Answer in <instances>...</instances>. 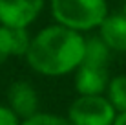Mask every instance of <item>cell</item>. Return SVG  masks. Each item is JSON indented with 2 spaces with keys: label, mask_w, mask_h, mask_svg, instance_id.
<instances>
[{
  "label": "cell",
  "mask_w": 126,
  "mask_h": 125,
  "mask_svg": "<svg viewBox=\"0 0 126 125\" xmlns=\"http://www.w3.org/2000/svg\"><path fill=\"white\" fill-rule=\"evenodd\" d=\"M84 35L60 24H47L31 35L24 59L42 77L71 75L84 59Z\"/></svg>",
  "instance_id": "obj_1"
},
{
  "label": "cell",
  "mask_w": 126,
  "mask_h": 125,
  "mask_svg": "<svg viewBox=\"0 0 126 125\" xmlns=\"http://www.w3.org/2000/svg\"><path fill=\"white\" fill-rule=\"evenodd\" d=\"M47 7L55 24L82 35L95 31L110 13L108 0H47Z\"/></svg>",
  "instance_id": "obj_2"
},
{
  "label": "cell",
  "mask_w": 126,
  "mask_h": 125,
  "mask_svg": "<svg viewBox=\"0 0 126 125\" xmlns=\"http://www.w3.org/2000/svg\"><path fill=\"white\" fill-rule=\"evenodd\" d=\"M66 118L71 125H113L117 110L106 96H77L69 103Z\"/></svg>",
  "instance_id": "obj_3"
},
{
  "label": "cell",
  "mask_w": 126,
  "mask_h": 125,
  "mask_svg": "<svg viewBox=\"0 0 126 125\" xmlns=\"http://www.w3.org/2000/svg\"><path fill=\"white\" fill-rule=\"evenodd\" d=\"M47 6V0H0V24L29 28Z\"/></svg>",
  "instance_id": "obj_4"
},
{
  "label": "cell",
  "mask_w": 126,
  "mask_h": 125,
  "mask_svg": "<svg viewBox=\"0 0 126 125\" xmlns=\"http://www.w3.org/2000/svg\"><path fill=\"white\" fill-rule=\"evenodd\" d=\"M110 66L92 64L82 61L75 72H73V85H75L77 96H101L108 87L110 81Z\"/></svg>",
  "instance_id": "obj_5"
},
{
  "label": "cell",
  "mask_w": 126,
  "mask_h": 125,
  "mask_svg": "<svg viewBox=\"0 0 126 125\" xmlns=\"http://www.w3.org/2000/svg\"><path fill=\"white\" fill-rule=\"evenodd\" d=\"M6 100H7L6 105L20 120H26L40 110V96H38L37 88L26 79L13 81L7 87Z\"/></svg>",
  "instance_id": "obj_6"
},
{
  "label": "cell",
  "mask_w": 126,
  "mask_h": 125,
  "mask_svg": "<svg viewBox=\"0 0 126 125\" xmlns=\"http://www.w3.org/2000/svg\"><path fill=\"white\" fill-rule=\"evenodd\" d=\"M31 42L28 28H7L0 24V66L11 57H24Z\"/></svg>",
  "instance_id": "obj_7"
},
{
  "label": "cell",
  "mask_w": 126,
  "mask_h": 125,
  "mask_svg": "<svg viewBox=\"0 0 126 125\" xmlns=\"http://www.w3.org/2000/svg\"><path fill=\"white\" fill-rule=\"evenodd\" d=\"M97 35L113 53H126V15L108 13L97 28Z\"/></svg>",
  "instance_id": "obj_8"
},
{
  "label": "cell",
  "mask_w": 126,
  "mask_h": 125,
  "mask_svg": "<svg viewBox=\"0 0 126 125\" xmlns=\"http://www.w3.org/2000/svg\"><path fill=\"white\" fill-rule=\"evenodd\" d=\"M113 51L102 42L99 35H90L84 39V63L101 64V66H110V59Z\"/></svg>",
  "instance_id": "obj_9"
},
{
  "label": "cell",
  "mask_w": 126,
  "mask_h": 125,
  "mask_svg": "<svg viewBox=\"0 0 126 125\" xmlns=\"http://www.w3.org/2000/svg\"><path fill=\"white\" fill-rule=\"evenodd\" d=\"M104 96L117 110V114L126 112V74L111 75L106 90H104Z\"/></svg>",
  "instance_id": "obj_10"
},
{
  "label": "cell",
  "mask_w": 126,
  "mask_h": 125,
  "mask_svg": "<svg viewBox=\"0 0 126 125\" xmlns=\"http://www.w3.org/2000/svg\"><path fill=\"white\" fill-rule=\"evenodd\" d=\"M20 125H71V123H69V120L62 114L38 110V112H35L33 116L22 120Z\"/></svg>",
  "instance_id": "obj_11"
},
{
  "label": "cell",
  "mask_w": 126,
  "mask_h": 125,
  "mask_svg": "<svg viewBox=\"0 0 126 125\" xmlns=\"http://www.w3.org/2000/svg\"><path fill=\"white\" fill-rule=\"evenodd\" d=\"M22 120L18 118L7 105H2L0 103V125H20Z\"/></svg>",
  "instance_id": "obj_12"
},
{
  "label": "cell",
  "mask_w": 126,
  "mask_h": 125,
  "mask_svg": "<svg viewBox=\"0 0 126 125\" xmlns=\"http://www.w3.org/2000/svg\"><path fill=\"white\" fill-rule=\"evenodd\" d=\"M113 125H126V112H119L117 114Z\"/></svg>",
  "instance_id": "obj_13"
},
{
  "label": "cell",
  "mask_w": 126,
  "mask_h": 125,
  "mask_svg": "<svg viewBox=\"0 0 126 125\" xmlns=\"http://www.w3.org/2000/svg\"><path fill=\"white\" fill-rule=\"evenodd\" d=\"M123 13L126 15V0H124V6H123Z\"/></svg>",
  "instance_id": "obj_14"
}]
</instances>
